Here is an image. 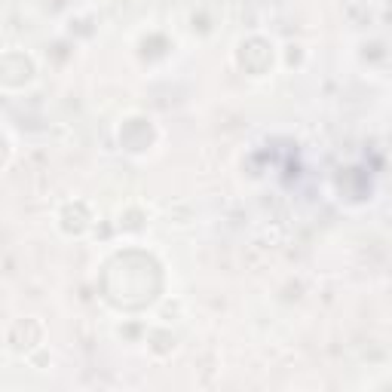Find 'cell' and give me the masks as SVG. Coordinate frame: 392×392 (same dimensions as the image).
<instances>
[{"label": "cell", "mask_w": 392, "mask_h": 392, "mask_svg": "<svg viewBox=\"0 0 392 392\" xmlns=\"http://www.w3.org/2000/svg\"><path fill=\"white\" fill-rule=\"evenodd\" d=\"M58 224H62V230L68 233V236H83L89 227H93V212H89L86 203H68L58 212Z\"/></svg>", "instance_id": "cell-1"}]
</instances>
